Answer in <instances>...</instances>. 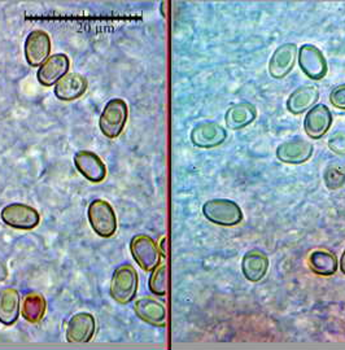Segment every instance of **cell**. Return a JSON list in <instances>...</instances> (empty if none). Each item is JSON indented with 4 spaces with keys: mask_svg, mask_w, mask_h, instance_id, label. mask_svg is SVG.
Wrapping results in <instances>:
<instances>
[{
    "mask_svg": "<svg viewBox=\"0 0 345 350\" xmlns=\"http://www.w3.org/2000/svg\"><path fill=\"white\" fill-rule=\"evenodd\" d=\"M139 286V276L136 267L123 263L113 271L111 280V297L116 302L126 305L136 299Z\"/></svg>",
    "mask_w": 345,
    "mask_h": 350,
    "instance_id": "cell-1",
    "label": "cell"
},
{
    "mask_svg": "<svg viewBox=\"0 0 345 350\" xmlns=\"http://www.w3.org/2000/svg\"><path fill=\"white\" fill-rule=\"evenodd\" d=\"M127 116L129 108L126 101L120 98L108 101L99 118V127L103 135L110 139L118 138L127 122Z\"/></svg>",
    "mask_w": 345,
    "mask_h": 350,
    "instance_id": "cell-2",
    "label": "cell"
},
{
    "mask_svg": "<svg viewBox=\"0 0 345 350\" xmlns=\"http://www.w3.org/2000/svg\"><path fill=\"white\" fill-rule=\"evenodd\" d=\"M204 217L214 225L233 227L243 221L242 208L229 199H212L203 205Z\"/></svg>",
    "mask_w": 345,
    "mask_h": 350,
    "instance_id": "cell-3",
    "label": "cell"
},
{
    "mask_svg": "<svg viewBox=\"0 0 345 350\" xmlns=\"http://www.w3.org/2000/svg\"><path fill=\"white\" fill-rule=\"evenodd\" d=\"M88 222L100 238H112L117 231V217L108 201L95 199L87 209Z\"/></svg>",
    "mask_w": 345,
    "mask_h": 350,
    "instance_id": "cell-4",
    "label": "cell"
},
{
    "mask_svg": "<svg viewBox=\"0 0 345 350\" xmlns=\"http://www.w3.org/2000/svg\"><path fill=\"white\" fill-rule=\"evenodd\" d=\"M1 221L16 230H33L40 222V215L37 209L30 205L13 202L5 205L0 212Z\"/></svg>",
    "mask_w": 345,
    "mask_h": 350,
    "instance_id": "cell-5",
    "label": "cell"
},
{
    "mask_svg": "<svg viewBox=\"0 0 345 350\" xmlns=\"http://www.w3.org/2000/svg\"><path fill=\"white\" fill-rule=\"evenodd\" d=\"M130 252L138 266L144 271H153L160 265L162 258L155 240L144 234L131 239Z\"/></svg>",
    "mask_w": 345,
    "mask_h": 350,
    "instance_id": "cell-6",
    "label": "cell"
},
{
    "mask_svg": "<svg viewBox=\"0 0 345 350\" xmlns=\"http://www.w3.org/2000/svg\"><path fill=\"white\" fill-rule=\"evenodd\" d=\"M297 62L303 73L311 81L323 79L329 72L323 52L314 44H303L297 51Z\"/></svg>",
    "mask_w": 345,
    "mask_h": 350,
    "instance_id": "cell-7",
    "label": "cell"
},
{
    "mask_svg": "<svg viewBox=\"0 0 345 350\" xmlns=\"http://www.w3.org/2000/svg\"><path fill=\"white\" fill-rule=\"evenodd\" d=\"M191 143L203 150L220 147L227 139V133L223 126L214 121H204L194 126L191 131Z\"/></svg>",
    "mask_w": 345,
    "mask_h": 350,
    "instance_id": "cell-8",
    "label": "cell"
},
{
    "mask_svg": "<svg viewBox=\"0 0 345 350\" xmlns=\"http://www.w3.org/2000/svg\"><path fill=\"white\" fill-rule=\"evenodd\" d=\"M51 37L44 30H33L25 39L24 53L26 63L37 68L44 63L51 55Z\"/></svg>",
    "mask_w": 345,
    "mask_h": 350,
    "instance_id": "cell-9",
    "label": "cell"
},
{
    "mask_svg": "<svg viewBox=\"0 0 345 350\" xmlns=\"http://www.w3.org/2000/svg\"><path fill=\"white\" fill-rule=\"evenodd\" d=\"M313 153H314L313 143L301 137H296L278 146L277 159L281 163H288V165H301L310 160Z\"/></svg>",
    "mask_w": 345,
    "mask_h": 350,
    "instance_id": "cell-10",
    "label": "cell"
},
{
    "mask_svg": "<svg viewBox=\"0 0 345 350\" xmlns=\"http://www.w3.org/2000/svg\"><path fill=\"white\" fill-rule=\"evenodd\" d=\"M333 113L326 104H316L304 118V131L309 138L320 140L333 126Z\"/></svg>",
    "mask_w": 345,
    "mask_h": 350,
    "instance_id": "cell-11",
    "label": "cell"
},
{
    "mask_svg": "<svg viewBox=\"0 0 345 350\" xmlns=\"http://www.w3.org/2000/svg\"><path fill=\"white\" fill-rule=\"evenodd\" d=\"M97 321L90 313H77L69 319L66 325L65 338L72 344H85L95 336Z\"/></svg>",
    "mask_w": 345,
    "mask_h": 350,
    "instance_id": "cell-12",
    "label": "cell"
},
{
    "mask_svg": "<svg viewBox=\"0 0 345 350\" xmlns=\"http://www.w3.org/2000/svg\"><path fill=\"white\" fill-rule=\"evenodd\" d=\"M69 68L71 60L65 53L51 55L49 59L39 66L37 73L38 82L44 88H51L56 85L62 77L68 75Z\"/></svg>",
    "mask_w": 345,
    "mask_h": 350,
    "instance_id": "cell-13",
    "label": "cell"
},
{
    "mask_svg": "<svg viewBox=\"0 0 345 350\" xmlns=\"http://www.w3.org/2000/svg\"><path fill=\"white\" fill-rule=\"evenodd\" d=\"M75 169L92 183H100L107 176V166L97 153L91 150H79L74 154Z\"/></svg>",
    "mask_w": 345,
    "mask_h": 350,
    "instance_id": "cell-14",
    "label": "cell"
},
{
    "mask_svg": "<svg viewBox=\"0 0 345 350\" xmlns=\"http://www.w3.org/2000/svg\"><path fill=\"white\" fill-rule=\"evenodd\" d=\"M297 51L295 43H283L274 51L269 62V75L274 79H283L294 70Z\"/></svg>",
    "mask_w": 345,
    "mask_h": 350,
    "instance_id": "cell-15",
    "label": "cell"
},
{
    "mask_svg": "<svg viewBox=\"0 0 345 350\" xmlns=\"http://www.w3.org/2000/svg\"><path fill=\"white\" fill-rule=\"evenodd\" d=\"M134 313L144 323L153 327H165L166 325V308L160 301L142 297L134 302Z\"/></svg>",
    "mask_w": 345,
    "mask_h": 350,
    "instance_id": "cell-16",
    "label": "cell"
},
{
    "mask_svg": "<svg viewBox=\"0 0 345 350\" xmlns=\"http://www.w3.org/2000/svg\"><path fill=\"white\" fill-rule=\"evenodd\" d=\"M318 99H320V88L314 85H304L296 88L295 91L288 96L285 107H287V111L291 114L300 116L311 109Z\"/></svg>",
    "mask_w": 345,
    "mask_h": 350,
    "instance_id": "cell-17",
    "label": "cell"
},
{
    "mask_svg": "<svg viewBox=\"0 0 345 350\" xmlns=\"http://www.w3.org/2000/svg\"><path fill=\"white\" fill-rule=\"evenodd\" d=\"M88 82L85 75L68 73L55 85V96L62 101H74L86 92Z\"/></svg>",
    "mask_w": 345,
    "mask_h": 350,
    "instance_id": "cell-18",
    "label": "cell"
},
{
    "mask_svg": "<svg viewBox=\"0 0 345 350\" xmlns=\"http://www.w3.org/2000/svg\"><path fill=\"white\" fill-rule=\"evenodd\" d=\"M269 270L268 254L262 250H248L242 260V273L248 282L257 283L262 280Z\"/></svg>",
    "mask_w": 345,
    "mask_h": 350,
    "instance_id": "cell-19",
    "label": "cell"
},
{
    "mask_svg": "<svg viewBox=\"0 0 345 350\" xmlns=\"http://www.w3.org/2000/svg\"><path fill=\"white\" fill-rule=\"evenodd\" d=\"M257 108L249 101H240L231 105L225 114V122L230 130H240L255 122Z\"/></svg>",
    "mask_w": 345,
    "mask_h": 350,
    "instance_id": "cell-20",
    "label": "cell"
},
{
    "mask_svg": "<svg viewBox=\"0 0 345 350\" xmlns=\"http://www.w3.org/2000/svg\"><path fill=\"white\" fill-rule=\"evenodd\" d=\"M21 314L20 293L16 288H4L0 291V323L12 325Z\"/></svg>",
    "mask_w": 345,
    "mask_h": 350,
    "instance_id": "cell-21",
    "label": "cell"
},
{
    "mask_svg": "<svg viewBox=\"0 0 345 350\" xmlns=\"http://www.w3.org/2000/svg\"><path fill=\"white\" fill-rule=\"evenodd\" d=\"M47 310V301L39 292H29L21 300V315L31 325L39 323Z\"/></svg>",
    "mask_w": 345,
    "mask_h": 350,
    "instance_id": "cell-22",
    "label": "cell"
},
{
    "mask_svg": "<svg viewBox=\"0 0 345 350\" xmlns=\"http://www.w3.org/2000/svg\"><path fill=\"white\" fill-rule=\"evenodd\" d=\"M309 267L310 270L320 276H331L337 271L339 262L337 257L333 252L326 250H313L309 254Z\"/></svg>",
    "mask_w": 345,
    "mask_h": 350,
    "instance_id": "cell-23",
    "label": "cell"
},
{
    "mask_svg": "<svg viewBox=\"0 0 345 350\" xmlns=\"http://www.w3.org/2000/svg\"><path fill=\"white\" fill-rule=\"evenodd\" d=\"M148 288L155 296L164 297L168 293V265L160 263L148 279Z\"/></svg>",
    "mask_w": 345,
    "mask_h": 350,
    "instance_id": "cell-24",
    "label": "cell"
},
{
    "mask_svg": "<svg viewBox=\"0 0 345 350\" xmlns=\"http://www.w3.org/2000/svg\"><path fill=\"white\" fill-rule=\"evenodd\" d=\"M326 187L331 191L339 189L345 185V166L340 163H330L323 172Z\"/></svg>",
    "mask_w": 345,
    "mask_h": 350,
    "instance_id": "cell-25",
    "label": "cell"
},
{
    "mask_svg": "<svg viewBox=\"0 0 345 350\" xmlns=\"http://www.w3.org/2000/svg\"><path fill=\"white\" fill-rule=\"evenodd\" d=\"M329 148L333 150L335 154L345 156V131H335L329 138Z\"/></svg>",
    "mask_w": 345,
    "mask_h": 350,
    "instance_id": "cell-26",
    "label": "cell"
},
{
    "mask_svg": "<svg viewBox=\"0 0 345 350\" xmlns=\"http://www.w3.org/2000/svg\"><path fill=\"white\" fill-rule=\"evenodd\" d=\"M330 101L335 108L345 111V83L333 88L330 92Z\"/></svg>",
    "mask_w": 345,
    "mask_h": 350,
    "instance_id": "cell-27",
    "label": "cell"
},
{
    "mask_svg": "<svg viewBox=\"0 0 345 350\" xmlns=\"http://www.w3.org/2000/svg\"><path fill=\"white\" fill-rule=\"evenodd\" d=\"M159 250H160L161 257L166 258V256H168V238L166 237L161 239L160 244H159Z\"/></svg>",
    "mask_w": 345,
    "mask_h": 350,
    "instance_id": "cell-28",
    "label": "cell"
},
{
    "mask_svg": "<svg viewBox=\"0 0 345 350\" xmlns=\"http://www.w3.org/2000/svg\"><path fill=\"white\" fill-rule=\"evenodd\" d=\"M7 278H8V269H7L5 263L0 261V283L4 282Z\"/></svg>",
    "mask_w": 345,
    "mask_h": 350,
    "instance_id": "cell-29",
    "label": "cell"
},
{
    "mask_svg": "<svg viewBox=\"0 0 345 350\" xmlns=\"http://www.w3.org/2000/svg\"><path fill=\"white\" fill-rule=\"evenodd\" d=\"M340 270H342V273L345 275V250L343 252V254H342V258H340Z\"/></svg>",
    "mask_w": 345,
    "mask_h": 350,
    "instance_id": "cell-30",
    "label": "cell"
}]
</instances>
